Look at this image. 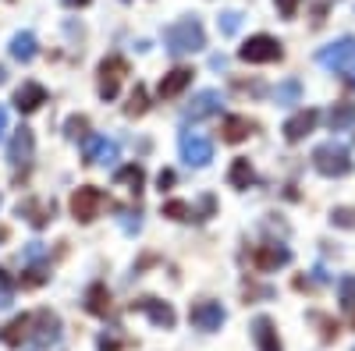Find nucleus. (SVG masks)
<instances>
[{
  "label": "nucleus",
  "mask_w": 355,
  "mask_h": 351,
  "mask_svg": "<svg viewBox=\"0 0 355 351\" xmlns=\"http://www.w3.org/2000/svg\"><path fill=\"white\" fill-rule=\"evenodd\" d=\"M252 178H256V174H252V163H249L245 156H239V160L231 163V174H227V185H231V188L245 192V188L252 185Z\"/></svg>",
  "instance_id": "26"
},
{
  "label": "nucleus",
  "mask_w": 355,
  "mask_h": 351,
  "mask_svg": "<svg viewBox=\"0 0 355 351\" xmlns=\"http://www.w3.org/2000/svg\"><path fill=\"white\" fill-rule=\"evenodd\" d=\"M4 132H8V110L0 107V138H4Z\"/></svg>",
  "instance_id": "39"
},
{
  "label": "nucleus",
  "mask_w": 355,
  "mask_h": 351,
  "mask_svg": "<svg viewBox=\"0 0 355 351\" xmlns=\"http://www.w3.org/2000/svg\"><path fill=\"white\" fill-rule=\"evenodd\" d=\"M114 185H125L132 195H139V192H142V185H146V170H142L139 163L117 167V170H114Z\"/></svg>",
  "instance_id": "22"
},
{
  "label": "nucleus",
  "mask_w": 355,
  "mask_h": 351,
  "mask_svg": "<svg viewBox=\"0 0 355 351\" xmlns=\"http://www.w3.org/2000/svg\"><path fill=\"white\" fill-rule=\"evenodd\" d=\"M171 185H174V170H160V174H157V188L164 192V188H171Z\"/></svg>",
  "instance_id": "37"
},
{
  "label": "nucleus",
  "mask_w": 355,
  "mask_h": 351,
  "mask_svg": "<svg viewBox=\"0 0 355 351\" xmlns=\"http://www.w3.org/2000/svg\"><path fill=\"white\" fill-rule=\"evenodd\" d=\"M146 110H150V93H146V85L139 82L132 89V96H128V103H125V114L128 117H142Z\"/></svg>",
  "instance_id": "30"
},
{
  "label": "nucleus",
  "mask_w": 355,
  "mask_h": 351,
  "mask_svg": "<svg viewBox=\"0 0 355 351\" xmlns=\"http://www.w3.org/2000/svg\"><path fill=\"white\" fill-rule=\"evenodd\" d=\"M4 238H8V231H0V242H4Z\"/></svg>",
  "instance_id": "42"
},
{
  "label": "nucleus",
  "mask_w": 355,
  "mask_h": 351,
  "mask_svg": "<svg viewBox=\"0 0 355 351\" xmlns=\"http://www.w3.org/2000/svg\"><path fill=\"white\" fill-rule=\"evenodd\" d=\"M8 305H11V287L0 284V309H8Z\"/></svg>",
  "instance_id": "38"
},
{
  "label": "nucleus",
  "mask_w": 355,
  "mask_h": 351,
  "mask_svg": "<svg viewBox=\"0 0 355 351\" xmlns=\"http://www.w3.org/2000/svg\"><path fill=\"white\" fill-rule=\"evenodd\" d=\"M224 142H231V145H239V142H245L252 132H256V121H249L245 114H231V117H224Z\"/></svg>",
  "instance_id": "19"
},
{
  "label": "nucleus",
  "mask_w": 355,
  "mask_h": 351,
  "mask_svg": "<svg viewBox=\"0 0 355 351\" xmlns=\"http://www.w3.org/2000/svg\"><path fill=\"white\" fill-rule=\"evenodd\" d=\"M64 135H68V138H75V142H85V138H89V121H85L82 114L68 117V121H64Z\"/></svg>",
  "instance_id": "31"
},
{
  "label": "nucleus",
  "mask_w": 355,
  "mask_h": 351,
  "mask_svg": "<svg viewBox=\"0 0 355 351\" xmlns=\"http://www.w3.org/2000/svg\"><path fill=\"white\" fill-rule=\"evenodd\" d=\"M288 262H291V252H288V245H277V242L259 245V249L252 252V267H256L259 273H274V270L288 267Z\"/></svg>",
  "instance_id": "11"
},
{
  "label": "nucleus",
  "mask_w": 355,
  "mask_h": 351,
  "mask_svg": "<svg viewBox=\"0 0 355 351\" xmlns=\"http://www.w3.org/2000/svg\"><path fill=\"white\" fill-rule=\"evenodd\" d=\"M189 85H192V71H189V68H174V71H167V75L160 78L157 93H160V100H174V96H182Z\"/></svg>",
  "instance_id": "17"
},
{
  "label": "nucleus",
  "mask_w": 355,
  "mask_h": 351,
  "mask_svg": "<svg viewBox=\"0 0 355 351\" xmlns=\"http://www.w3.org/2000/svg\"><path fill=\"white\" fill-rule=\"evenodd\" d=\"M85 309L93 312V316H107L110 312V291H107V284H89L85 287Z\"/></svg>",
  "instance_id": "21"
},
{
  "label": "nucleus",
  "mask_w": 355,
  "mask_h": 351,
  "mask_svg": "<svg viewBox=\"0 0 355 351\" xmlns=\"http://www.w3.org/2000/svg\"><path fill=\"white\" fill-rule=\"evenodd\" d=\"M274 100H277L281 107L299 103V100H302V82H299V78H288V82H281L277 89H274Z\"/></svg>",
  "instance_id": "29"
},
{
  "label": "nucleus",
  "mask_w": 355,
  "mask_h": 351,
  "mask_svg": "<svg viewBox=\"0 0 355 351\" xmlns=\"http://www.w3.org/2000/svg\"><path fill=\"white\" fill-rule=\"evenodd\" d=\"M331 224H334V227H355V210H352V206H338V210L331 213Z\"/></svg>",
  "instance_id": "33"
},
{
  "label": "nucleus",
  "mask_w": 355,
  "mask_h": 351,
  "mask_svg": "<svg viewBox=\"0 0 355 351\" xmlns=\"http://www.w3.org/2000/svg\"><path fill=\"white\" fill-rule=\"evenodd\" d=\"M316 121H320L316 110H299L295 117H288V121H284V138H288V142H302V138L316 128Z\"/></svg>",
  "instance_id": "18"
},
{
  "label": "nucleus",
  "mask_w": 355,
  "mask_h": 351,
  "mask_svg": "<svg viewBox=\"0 0 355 351\" xmlns=\"http://www.w3.org/2000/svg\"><path fill=\"white\" fill-rule=\"evenodd\" d=\"M220 93L217 89H202V93H196L192 96V103L182 110V117L185 121H206V117H214V114H220Z\"/></svg>",
  "instance_id": "13"
},
{
  "label": "nucleus",
  "mask_w": 355,
  "mask_h": 351,
  "mask_svg": "<svg viewBox=\"0 0 355 351\" xmlns=\"http://www.w3.org/2000/svg\"><path fill=\"white\" fill-rule=\"evenodd\" d=\"M164 217H171V220H178V224L202 220V217L196 213V206H192V202H185V199H171V202H164Z\"/></svg>",
  "instance_id": "27"
},
{
  "label": "nucleus",
  "mask_w": 355,
  "mask_h": 351,
  "mask_svg": "<svg viewBox=\"0 0 355 351\" xmlns=\"http://www.w3.org/2000/svg\"><path fill=\"white\" fill-rule=\"evenodd\" d=\"M46 103V89L40 82H21L18 89H15V110L18 114H33Z\"/></svg>",
  "instance_id": "15"
},
{
  "label": "nucleus",
  "mask_w": 355,
  "mask_h": 351,
  "mask_svg": "<svg viewBox=\"0 0 355 351\" xmlns=\"http://www.w3.org/2000/svg\"><path fill=\"white\" fill-rule=\"evenodd\" d=\"M313 167L323 174V178H345V174L352 170V153L338 138H331V142H323V145L313 150Z\"/></svg>",
  "instance_id": "2"
},
{
  "label": "nucleus",
  "mask_w": 355,
  "mask_h": 351,
  "mask_svg": "<svg viewBox=\"0 0 355 351\" xmlns=\"http://www.w3.org/2000/svg\"><path fill=\"white\" fill-rule=\"evenodd\" d=\"M93 0H64V8H89Z\"/></svg>",
  "instance_id": "40"
},
{
  "label": "nucleus",
  "mask_w": 355,
  "mask_h": 351,
  "mask_svg": "<svg viewBox=\"0 0 355 351\" xmlns=\"http://www.w3.org/2000/svg\"><path fill=\"white\" fill-rule=\"evenodd\" d=\"M327 125H331V132H345V128H352V125H355V103H348V100L334 103L331 114H327Z\"/></svg>",
  "instance_id": "25"
},
{
  "label": "nucleus",
  "mask_w": 355,
  "mask_h": 351,
  "mask_svg": "<svg viewBox=\"0 0 355 351\" xmlns=\"http://www.w3.org/2000/svg\"><path fill=\"white\" fill-rule=\"evenodd\" d=\"M352 82H355V78H352Z\"/></svg>",
  "instance_id": "43"
},
{
  "label": "nucleus",
  "mask_w": 355,
  "mask_h": 351,
  "mask_svg": "<svg viewBox=\"0 0 355 351\" xmlns=\"http://www.w3.org/2000/svg\"><path fill=\"white\" fill-rule=\"evenodd\" d=\"M284 57V50H281V43L274 39V36H249L242 46H239V61H245V64H274V61H281Z\"/></svg>",
  "instance_id": "3"
},
{
  "label": "nucleus",
  "mask_w": 355,
  "mask_h": 351,
  "mask_svg": "<svg viewBox=\"0 0 355 351\" xmlns=\"http://www.w3.org/2000/svg\"><path fill=\"white\" fill-rule=\"evenodd\" d=\"M252 341H256V348H259V351H284V348H281V341H277L274 323H270L266 316H256V319H252Z\"/></svg>",
  "instance_id": "20"
},
{
  "label": "nucleus",
  "mask_w": 355,
  "mask_h": 351,
  "mask_svg": "<svg viewBox=\"0 0 355 351\" xmlns=\"http://www.w3.org/2000/svg\"><path fill=\"white\" fill-rule=\"evenodd\" d=\"M96 348H100V351H121V341H117V337H107V334H100Z\"/></svg>",
  "instance_id": "36"
},
{
  "label": "nucleus",
  "mask_w": 355,
  "mask_h": 351,
  "mask_svg": "<svg viewBox=\"0 0 355 351\" xmlns=\"http://www.w3.org/2000/svg\"><path fill=\"white\" fill-rule=\"evenodd\" d=\"M0 82H8V68L4 64H0Z\"/></svg>",
  "instance_id": "41"
},
{
  "label": "nucleus",
  "mask_w": 355,
  "mask_h": 351,
  "mask_svg": "<svg viewBox=\"0 0 355 351\" xmlns=\"http://www.w3.org/2000/svg\"><path fill=\"white\" fill-rule=\"evenodd\" d=\"M338 291H341V309H345L348 327H355V277H341Z\"/></svg>",
  "instance_id": "28"
},
{
  "label": "nucleus",
  "mask_w": 355,
  "mask_h": 351,
  "mask_svg": "<svg viewBox=\"0 0 355 351\" xmlns=\"http://www.w3.org/2000/svg\"><path fill=\"white\" fill-rule=\"evenodd\" d=\"M103 202L107 199H103V192L96 185H78L75 195H71V217L78 224H93L100 217V210H103Z\"/></svg>",
  "instance_id": "5"
},
{
  "label": "nucleus",
  "mask_w": 355,
  "mask_h": 351,
  "mask_svg": "<svg viewBox=\"0 0 355 351\" xmlns=\"http://www.w3.org/2000/svg\"><path fill=\"white\" fill-rule=\"evenodd\" d=\"M217 25H220L224 36H234V33H239V25H242V15H239V11H224Z\"/></svg>",
  "instance_id": "32"
},
{
  "label": "nucleus",
  "mask_w": 355,
  "mask_h": 351,
  "mask_svg": "<svg viewBox=\"0 0 355 351\" xmlns=\"http://www.w3.org/2000/svg\"><path fill=\"white\" fill-rule=\"evenodd\" d=\"M224 319H227V312H224V305L214 302V298H202V302H196V305L189 309V323H192L196 330H206V334L220 330Z\"/></svg>",
  "instance_id": "8"
},
{
  "label": "nucleus",
  "mask_w": 355,
  "mask_h": 351,
  "mask_svg": "<svg viewBox=\"0 0 355 351\" xmlns=\"http://www.w3.org/2000/svg\"><path fill=\"white\" fill-rule=\"evenodd\" d=\"M33 156H36V135H33V128H18L15 135H11V142H8V163L15 167V170H25L28 163H33Z\"/></svg>",
  "instance_id": "9"
},
{
  "label": "nucleus",
  "mask_w": 355,
  "mask_h": 351,
  "mask_svg": "<svg viewBox=\"0 0 355 351\" xmlns=\"http://www.w3.org/2000/svg\"><path fill=\"white\" fill-rule=\"evenodd\" d=\"M28 341H33L36 348H53V344H61V316L50 312V309L33 312V323H28Z\"/></svg>",
  "instance_id": "4"
},
{
  "label": "nucleus",
  "mask_w": 355,
  "mask_h": 351,
  "mask_svg": "<svg viewBox=\"0 0 355 351\" xmlns=\"http://www.w3.org/2000/svg\"><path fill=\"white\" fill-rule=\"evenodd\" d=\"M132 312H142V316H150V323L153 327H164V330H171L174 327V309H171V302H160V298H139V302H132Z\"/></svg>",
  "instance_id": "14"
},
{
  "label": "nucleus",
  "mask_w": 355,
  "mask_h": 351,
  "mask_svg": "<svg viewBox=\"0 0 355 351\" xmlns=\"http://www.w3.org/2000/svg\"><path fill=\"white\" fill-rule=\"evenodd\" d=\"M164 46L171 57H189V53H199L206 46V28L196 15L182 18V21H174L167 33H164Z\"/></svg>",
  "instance_id": "1"
},
{
  "label": "nucleus",
  "mask_w": 355,
  "mask_h": 351,
  "mask_svg": "<svg viewBox=\"0 0 355 351\" xmlns=\"http://www.w3.org/2000/svg\"><path fill=\"white\" fill-rule=\"evenodd\" d=\"M82 156L89 167H96V163H114L117 160V142L107 138V135H89L82 142Z\"/></svg>",
  "instance_id": "12"
},
{
  "label": "nucleus",
  "mask_w": 355,
  "mask_h": 351,
  "mask_svg": "<svg viewBox=\"0 0 355 351\" xmlns=\"http://www.w3.org/2000/svg\"><path fill=\"white\" fill-rule=\"evenodd\" d=\"M121 227H125V234H139V231H142V217L132 213V210H125V213H121Z\"/></svg>",
  "instance_id": "34"
},
{
  "label": "nucleus",
  "mask_w": 355,
  "mask_h": 351,
  "mask_svg": "<svg viewBox=\"0 0 355 351\" xmlns=\"http://www.w3.org/2000/svg\"><path fill=\"white\" fill-rule=\"evenodd\" d=\"M36 53H40V39H36L33 33H18V36L11 39V57H15V61L28 64Z\"/></svg>",
  "instance_id": "23"
},
{
  "label": "nucleus",
  "mask_w": 355,
  "mask_h": 351,
  "mask_svg": "<svg viewBox=\"0 0 355 351\" xmlns=\"http://www.w3.org/2000/svg\"><path fill=\"white\" fill-rule=\"evenodd\" d=\"M274 4H277V11H281L284 18H295V15H299V4H302V0H274Z\"/></svg>",
  "instance_id": "35"
},
{
  "label": "nucleus",
  "mask_w": 355,
  "mask_h": 351,
  "mask_svg": "<svg viewBox=\"0 0 355 351\" xmlns=\"http://www.w3.org/2000/svg\"><path fill=\"white\" fill-rule=\"evenodd\" d=\"M178 150H182V160L189 167H206L214 160V142L199 135V132H182V138H178Z\"/></svg>",
  "instance_id": "7"
},
{
  "label": "nucleus",
  "mask_w": 355,
  "mask_h": 351,
  "mask_svg": "<svg viewBox=\"0 0 355 351\" xmlns=\"http://www.w3.org/2000/svg\"><path fill=\"white\" fill-rule=\"evenodd\" d=\"M316 61L323 68H331V71H348L355 68V36H341L334 43H327L320 53H316Z\"/></svg>",
  "instance_id": "6"
},
{
  "label": "nucleus",
  "mask_w": 355,
  "mask_h": 351,
  "mask_svg": "<svg viewBox=\"0 0 355 351\" xmlns=\"http://www.w3.org/2000/svg\"><path fill=\"white\" fill-rule=\"evenodd\" d=\"M53 213H57V206L46 202V199H25V202H18V217H25L33 227H46L53 220Z\"/></svg>",
  "instance_id": "16"
},
{
  "label": "nucleus",
  "mask_w": 355,
  "mask_h": 351,
  "mask_svg": "<svg viewBox=\"0 0 355 351\" xmlns=\"http://www.w3.org/2000/svg\"><path fill=\"white\" fill-rule=\"evenodd\" d=\"M28 323H33V316H18V319H11V323L0 330V341H4L8 348H21V341H28Z\"/></svg>",
  "instance_id": "24"
},
{
  "label": "nucleus",
  "mask_w": 355,
  "mask_h": 351,
  "mask_svg": "<svg viewBox=\"0 0 355 351\" xmlns=\"http://www.w3.org/2000/svg\"><path fill=\"white\" fill-rule=\"evenodd\" d=\"M128 75V61L125 57H107V61L100 64V96L103 100H114L117 89H121V78Z\"/></svg>",
  "instance_id": "10"
}]
</instances>
